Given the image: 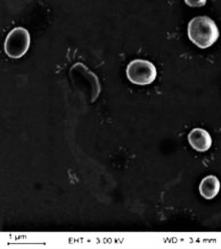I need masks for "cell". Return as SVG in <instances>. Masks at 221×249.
Instances as JSON below:
<instances>
[{
  "label": "cell",
  "mask_w": 221,
  "mask_h": 249,
  "mask_svg": "<svg viewBox=\"0 0 221 249\" xmlns=\"http://www.w3.org/2000/svg\"><path fill=\"white\" fill-rule=\"evenodd\" d=\"M68 76L74 91L85 100L92 103L101 92L97 76L85 65L78 62L70 68Z\"/></svg>",
  "instance_id": "1"
},
{
  "label": "cell",
  "mask_w": 221,
  "mask_h": 249,
  "mask_svg": "<svg viewBox=\"0 0 221 249\" xmlns=\"http://www.w3.org/2000/svg\"><path fill=\"white\" fill-rule=\"evenodd\" d=\"M188 35L193 44L204 49L210 47L217 40L219 32L214 21L204 16L195 18L189 22Z\"/></svg>",
  "instance_id": "2"
},
{
  "label": "cell",
  "mask_w": 221,
  "mask_h": 249,
  "mask_svg": "<svg viewBox=\"0 0 221 249\" xmlns=\"http://www.w3.org/2000/svg\"><path fill=\"white\" fill-rule=\"evenodd\" d=\"M31 44V36L29 31L22 27H16L5 38L4 51L10 58L20 59L28 53Z\"/></svg>",
  "instance_id": "3"
},
{
  "label": "cell",
  "mask_w": 221,
  "mask_h": 249,
  "mask_svg": "<svg viewBox=\"0 0 221 249\" xmlns=\"http://www.w3.org/2000/svg\"><path fill=\"white\" fill-rule=\"evenodd\" d=\"M126 75L133 84L146 86L153 83L157 76V70L151 62L142 59H135L126 68Z\"/></svg>",
  "instance_id": "4"
},
{
  "label": "cell",
  "mask_w": 221,
  "mask_h": 249,
  "mask_svg": "<svg viewBox=\"0 0 221 249\" xmlns=\"http://www.w3.org/2000/svg\"><path fill=\"white\" fill-rule=\"evenodd\" d=\"M188 141L192 148L199 152L208 150L212 142L209 134L201 128L193 129L188 135Z\"/></svg>",
  "instance_id": "5"
},
{
  "label": "cell",
  "mask_w": 221,
  "mask_h": 249,
  "mask_svg": "<svg viewBox=\"0 0 221 249\" xmlns=\"http://www.w3.org/2000/svg\"><path fill=\"white\" fill-rule=\"evenodd\" d=\"M220 182L218 178L213 175L208 176L204 178L199 185L201 195L207 200L214 198L220 190Z\"/></svg>",
  "instance_id": "6"
}]
</instances>
